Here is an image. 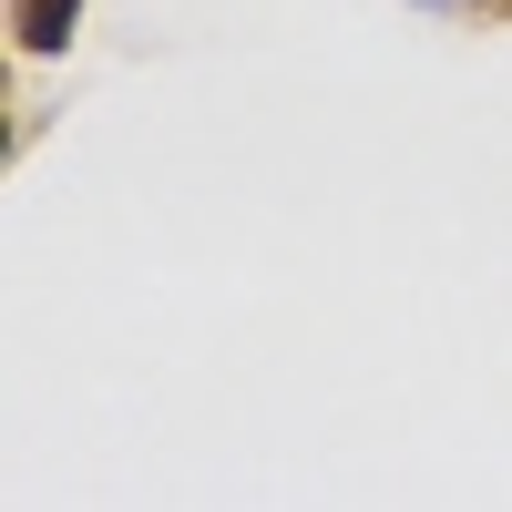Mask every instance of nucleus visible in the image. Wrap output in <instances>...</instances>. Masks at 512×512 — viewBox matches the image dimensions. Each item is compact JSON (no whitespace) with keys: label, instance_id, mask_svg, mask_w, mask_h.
Here are the masks:
<instances>
[{"label":"nucleus","instance_id":"f257e3e1","mask_svg":"<svg viewBox=\"0 0 512 512\" xmlns=\"http://www.w3.org/2000/svg\"><path fill=\"white\" fill-rule=\"evenodd\" d=\"M82 21V0H11V31H21V52H62Z\"/></svg>","mask_w":512,"mask_h":512}]
</instances>
